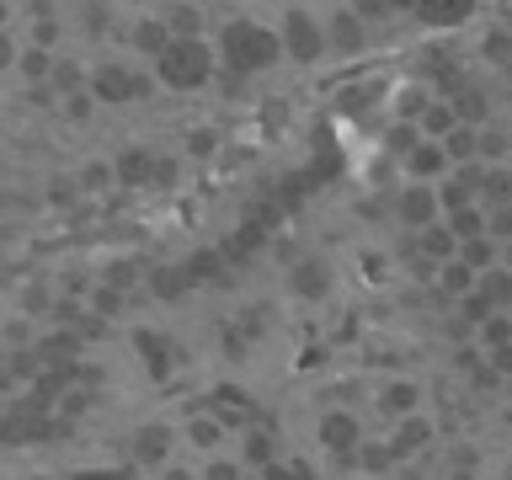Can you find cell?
Here are the masks:
<instances>
[{
	"label": "cell",
	"instance_id": "6da1fadb",
	"mask_svg": "<svg viewBox=\"0 0 512 480\" xmlns=\"http://www.w3.org/2000/svg\"><path fill=\"white\" fill-rule=\"evenodd\" d=\"M507 267H512V246H507Z\"/></svg>",
	"mask_w": 512,
	"mask_h": 480
}]
</instances>
